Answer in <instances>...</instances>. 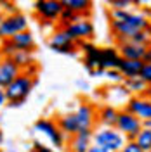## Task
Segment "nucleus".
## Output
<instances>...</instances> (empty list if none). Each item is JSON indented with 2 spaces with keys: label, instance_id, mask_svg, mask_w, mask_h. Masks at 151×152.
Segmentation results:
<instances>
[{
  "label": "nucleus",
  "instance_id": "f257e3e1",
  "mask_svg": "<svg viewBox=\"0 0 151 152\" xmlns=\"http://www.w3.org/2000/svg\"><path fill=\"white\" fill-rule=\"evenodd\" d=\"M35 83H37V80L33 76L28 75V73H24V71H21V75L5 88L7 105L9 107H19V105L28 99V95L31 94Z\"/></svg>",
  "mask_w": 151,
  "mask_h": 152
},
{
  "label": "nucleus",
  "instance_id": "f03ea898",
  "mask_svg": "<svg viewBox=\"0 0 151 152\" xmlns=\"http://www.w3.org/2000/svg\"><path fill=\"white\" fill-rule=\"evenodd\" d=\"M92 143L106 149L108 152H118L125 145V137L116 128L101 126L92 133Z\"/></svg>",
  "mask_w": 151,
  "mask_h": 152
},
{
  "label": "nucleus",
  "instance_id": "7ed1b4c3",
  "mask_svg": "<svg viewBox=\"0 0 151 152\" xmlns=\"http://www.w3.org/2000/svg\"><path fill=\"white\" fill-rule=\"evenodd\" d=\"M115 128L125 137V142H134L137 133L142 130V121L139 118H135L132 113L122 109V111H118V118H116Z\"/></svg>",
  "mask_w": 151,
  "mask_h": 152
},
{
  "label": "nucleus",
  "instance_id": "20e7f679",
  "mask_svg": "<svg viewBox=\"0 0 151 152\" xmlns=\"http://www.w3.org/2000/svg\"><path fill=\"white\" fill-rule=\"evenodd\" d=\"M33 128H35V132H37V133H42L44 137H47L52 149L61 151V149L64 147V138H66V135H64V133L57 128V124L54 123L52 119L40 118V119H37V121H35Z\"/></svg>",
  "mask_w": 151,
  "mask_h": 152
},
{
  "label": "nucleus",
  "instance_id": "39448f33",
  "mask_svg": "<svg viewBox=\"0 0 151 152\" xmlns=\"http://www.w3.org/2000/svg\"><path fill=\"white\" fill-rule=\"evenodd\" d=\"M28 29V18L21 12L4 16L0 21V40H10L14 35Z\"/></svg>",
  "mask_w": 151,
  "mask_h": 152
},
{
  "label": "nucleus",
  "instance_id": "423d86ee",
  "mask_svg": "<svg viewBox=\"0 0 151 152\" xmlns=\"http://www.w3.org/2000/svg\"><path fill=\"white\" fill-rule=\"evenodd\" d=\"M63 29L70 35V38L75 42L76 45L82 43V42H90L94 38V33H95L94 23L89 18H80L78 21L68 24L66 28H63Z\"/></svg>",
  "mask_w": 151,
  "mask_h": 152
},
{
  "label": "nucleus",
  "instance_id": "0eeeda50",
  "mask_svg": "<svg viewBox=\"0 0 151 152\" xmlns=\"http://www.w3.org/2000/svg\"><path fill=\"white\" fill-rule=\"evenodd\" d=\"M49 47L56 54H63V56H76L78 52V45L70 38V35L63 28L52 33V37L49 38Z\"/></svg>",
  "mask_w": 151,
  "mask_h": 152
},
{
  "label": "nucleus",
  "instance_id": "6e6552de",
  "mask_svg": "<svg viewBox=\"0 0 151 152\" xmlns=\"http://www.w3.org/2000/svg\"><path fill=\"white\" fill-rule=\"evenodd\" d=\"M33 9H35V14L40 19H44L47 23H52V21L59 19L64 7H63L61 0H35Z\"/></svg>",
  "mask_w": 151,
  "mask_h": 152
},
{
  "label": "nucleus",
  "instance_id": "1a4fd4ad",
  "mask_svg": "<svg viewBox=\"0 0 151 152\" xmlns=\"http://www.w3.org/2000/svg\"><path fill=\"white\" fill-rule=\"evenodd\" d=\"M125 111L132 113L135 118H139L141 121L151 119V99L144 95H134L127 100Z\"/></svg>",
  "mask_w": 151,
  "mask_h": 152
},
{
  "label": "nucleus",
  "instance_id": "9d476101",
  "mask_svg": "<svg viewBox=\"0 0 151 152\" xmlns=\"http://www.w3.org/2000/svg\"><path fill=\"white\" fill-rule=\"evenodd\" d=\"M75 118L76 123H78V132H84V130H94V123H95V107L90 102H82V104L76 107Z\"/></svg>",
  "mask_w": 151,
  "mask_h": 152
},
{
  "label": "nucleus",
  "instance_id": "9b49d317",
  "mask_svg": "<svg viewBox=\"0 0 151 152\" xmlns=\"http://www.w3.org/2000/svg\"><path fill=\"white\" fill-rule=\"evenodd\" d=\"M21 75V67L14 62L12 57H2L0 59V88H7V86Z\"/></svg>",
  "mask_w": 151,
  "mask_h": 152
},
{
  "label": "nucleus",
  "instance_id": "f8f14e48",
  "mask_svg": "<svg viewBox=\"0 0 151 152\" xmlns=\"http://www.w3.org/2000/svg\"><path fill=\"white\" fill-rule=\"evenodd\" d=\"M78 50L84 52V66L89 73L94 69H99L101 48L95 47L92 42H82V43H78Z\"/></svg>",
  "mask_w": 151,
  "mask_h": 152
},
{
  "label": "nucleus",
  "instance_id": "ddd939ff",
  "mask_svg": "<svg viewBox=\"0 0 151 152\" xmlns=\"http://www.w3.org/2000/svg\"><path fill=\"white\" fill-rule=\"evenodd\" d=\"M118 52L122 59H130V61H144V57L148 54V47L137 45L132 42H122L118 43Z\"/></svg>",
  "mask_w": 151,
  "mask_h": 152
},
{
  "label": "nucleus",
  "instance_id": "4468645a",
  "mask_svg": "<svg viewBox=\"0 0 151 152\" xmlns=\"http://www.w3.org/2000/svg\"><path fill=\"white\" fill-rule=\"evenodd\" d=\"M122 62V57L116 47H103L101 48V61H99V67L108 71V69H118Z\"/></svg>",
  "mask_w": 151,
  "mask_h": 152
},
{
  "label": "nucleus",
  "instance_id": "2eb2a0df",
  "mask_svg": "<svg viewBox=\"0 0 151 152\" xmlns=\"http://www.w3.org/2000/svg\"><path fill=\"white\" fill-rule=\"evenodd\" d=\"M92 133L94 130H84L78 132L70 138V151L71 152H87L92 145Z\"/></svg>",
  "mask_w": 151,
  "mask_h": 152
},
{
  "label": "nucleus",
  "instance_id": "dca6fc26",
  "mask_svg": "<svg viewBox=\"0 0 151 152\" xmlns=\"http://www.w3.org/2000/svg\"><path fill=\"white\" fill-rule=\"evenodd\" d=\"M10 43L16 47L18 52H33L35 38H33L30 29H24V31H21V33H18V35H14L10 38Z\"/></svg>",
  "mask_w": 151,
  "mask_h": 152
},
{
  "label": "nucleus",
  "instance_id": "f3484780",
  "mask_svg": "<svg viewBox=\"0 0 151 152\" xmlns=\"http://www.w3.org/2000/svg\"><path fill=\"white\" fill-rule=\"evenodd\" d=\"M116 118H118V109L113 104H104L97 111V121L106 128H115Z\"/></svg>",
  "mask_w": 151,
  "mask_h": 152
},
{
  "label": "nucleus",
  "instance_id": "a211bd4d",
  "mask_svg": "<svg viewBox=\"0 0 151 152\" xmlns=\"http://www.w3.org/2000/svg\"><path fill=\"white\" fill-rule=\"evenodd\" d=\"M122 85L129 94L144 95V97H150L151 95V88L141 80V76H137V78H125L122 81Z\"/></svg>",
  "mask_w": 151,
  "mask_h": 152
},
{
  "label": "nucleus",
  "instance_id": "6ab92c4d",
  "mask_svg": "<svg viewBox=\"0 0 151 152\" xmlns=\"http://www.w3.org/2000/svg\"><path fill=\"white\" fill-rule=\"evenodd\" d=\"M144 67V61H130V59H122L120 66H118V71L120 75L125 78H137L141 76V71Z\"/></svg>",
  "mask_w": 151,
  "mask_h": 152
},
{
  "label": "nucleus",
  "instance_id": "aec40b11",
  "mask_svg": "<svg viewBox=\"0 0 151 152\" xmlns=\"http://www.w3.org/2000/svg\"><path fill=\"white\" fill-rule=\"evenodd\" d=\"M56 124L66 137H73V135L78 133V123H76L75 113H66V114H63V116H59Z\"/></svg>",
  "mask_w": 151,
  "mask_h": 152
},
{
  "label": "nucleus",
  "instance_id": "412c9836",
  "mask_svg": "<svg viewBox=\"0 0 151 152\" xmlns=\"http://www.w3.org/2000/svg\"><path fill=\"white\" fill-rule=\"evenodd\" d=\"M63 7L70 9L71 12H75L82 18H89L90 10H92V0H61Z\"/></svg>",
  "mask_w": 151,
  "mask_h": 152
},
{
  "label": "nucleus",
  "instance_id": "4be33fe9",
  "mask_svg": "<svg viewBox=\"0 0 151 152\" xmlns=\"http://www.w3.org/2000/svg\"><path fill=\"white\" fill-rule=\"evenodd\" d=\"M12 59H14V62L21 67V71H26V69L35 62L31 52H16V54L12 56Z\"/></svg>",
  "mask_w": 151,
  "mask_h": 152
},
{
  "label": "nucleus",
  "instance_id": "5701e85b",
  "mask_svg": "<svg viewBox=\"0 0 151 152\" xmlns=\"http://www.w3.org/2000/svg\"><path fill=\"white\" fill-rule=\"evenodd\" d=\"M134 142L137 143L144 152H150L151 151V130L142 128L141 132L137 133V137H135V140H134Z\"/></svg>",
  "mask_w": 151,
  "mask_h": 152
},
{
  "label": "nucleus",
  "instance_id": "b1692460",
  "mask_svg": "<svg viewBox=\"0 0 151 152\" xmlns=\"http://www.w3.org/2000/svg\"><path fill=\"white\" fill-rule=\"evenodd\" d=\"M82 18V16H78V14H75V12H71L70 9H63V12H61V16H59V24H61V28H66L68 24H71V23H75V21H78V19Z\"/></svg>",
  "mask_w": 151,
  "mask_h": 152
},
{
  "label": "nucleus",
  "instance_id": "393cba45",
  "mask_svg": "<svg viewBox=\"0 0 151 152\" xmlns=\"http://www.w3.org/2000/svg\"><path fill=\"white\" fill-rule=\"evenodd\" d=\"M110 10H129V7H132V0H106Z\"/></svg>",
  "mask_w": 151,
  "mask_h": 152
},
{
  "label": "nucleus",
  "instance_id": "a878e982",
  "mask_svg": "<svg viewBox=\"0 0 151 152\" xmlns=\"http://www.w3.org/2000/svg\"><path fill=\"white\" fill-rule=\"evenodd\" d=\"M104 78L110 80L111 83H116V85H122V81H123V76L120 75L118 69H108V71H104Z\"/></svg>",
  "mask_w": 151,
  "mask_h": 152
},
{
  "label": "nucleus",
  "instance_id": "bb28decb",
  "mask_svg": "<svg viewBox=\"0 0 151 152\" xmlns=\"http://www.w3.org/2000/svg\"><path fill=\"white\" fill-rule=\"evenodd\" d=\"M141 80L151 88V62H144V67L141 71Z\"/></svg>",
  "mask_w": 151,
  "mask_h": 152
},
{
  "label": "nucleus",
  "instance_id": "cd10ccee",
  "mask_svg": "<svg viewBox=\"0 0 151 152\" xmlns=\"http://www.w3.org/2000/svg\"><path fill=\"white\" fill-rule=\"evenodd\" d=\"M0 7H2L4 16H9V14H16V12H18L16 7L12 5V0H4V2H0Z\"/></svg>",
  "mask_w": 151,
  "mask_h": 152
},
{
  "label": "nucleus",
  "instance_id": "c85d7f7f",
  "mask_svg": "<svg viewBox=\"0 0 151 152\" xmlns=\"http://www.w3.org/2000/svg\"><path fill=\"white\" fill-rule=\"evenodd\" d=\"M118 152H144V151H142L135 142H125V145H123Z\"/></svg>",
  "mask_w": 151,
  "mask_h": 152
},
{
  "label": "nucleus",
  "instance_id": "c756f323",
  "mask_svg": "<svg viewBox=\"0 0 151 152\" xmlns=\"http://www.w3.org/2000/svg\"><path fill=\"white\" fill-rule=\"evenodd\" d=\"M33 147H35L37 151H40V152H54V149H52V147H47V145H44V143L40 142V140H35V142H33Z\"/></svg>",
  "mask_w": 151,
  "mask_h": 152
},
{
  "label": "nucleus",
  "instance_id": "7c9ffc66",
  "mask_svg": "<svg viewBox=\"0 0 151 152\" xmlns=\"http://www.w3.org/2000/svg\"><path fill=\"white\" fill-rule=\"evenodd\" d=\"M4 105H7V97H5V90L0 88V109H2Z\"/></svg>",
  "mask_w": 151,
  "mask_h": 152
},
{
  "label": "nucleus",
  "instance_id": "2f4dec72",
  "mask_svg": "<svg viewBox=\"0 0 151 152\" xmlns=\"http://www.w3.org/2000/svg\"><path fill=\"white\" fill-rule=\"evenodd\" d=\"M87 152H108V151L103 149V147H99V145H94V143H92V145H90V149H89Z\"/></svg>",
  "mask_w": 151,
  "mask_h": 152
},
{
  "label": "nucleus",
  "instance_id": "473e14b6",
  "mask_svg": "<svg viewBox=\"0 0 151 152\" xmlns=\"http://www.w3.org/2000/svg\"><path fill=\"white\" fill-rule=\"evenodd\" d=\"M151 0H134V5H150Z\"/></svg>",
  "mask_w": 151,
  "mask_h": 152
},
{
  "label": "nucleus",
  "instance_id": "72a5a7b5",
  "mask_svg": "<svg viewBox=\"0 0 151 152\" xmlns=\"http://www.w3.org/2000/svg\"><path fill=\"white\" fill-rule=\"evenodd\" d=\"M144 62H151V43L148 45V54L144 57Z\"/></svg>",
  "mask_w": 151,
  "mask_h": 152
},
{
  "label": "nucleus",
  "instance_id": "f704fd0d",
  "mask_svg": "<svg viewBox=\"0 0 151 152\" xmlns=\"http://www.w3.org/2000/svg\"><path fill=\"white\" fill-rule=\"evenodd\" d=\"M76 85L80 86V88H84V90H87V88H89V85H87V81H82V80H80V81H76Z\"/></svg>",
  "mask_w": 151,
  "mask_h": 152
},
{
  "label": "nucleus",
  "instance_id": "c9c22d12",
  "mask_svg": "<svg viewBox=\"0 0 151 152\" xmlns=\"http://www.w3.org/2000/svg\"><path fill=\"white\" fill-rule=\"evenodd\" d=\"M142 128H148V130H151V119H146V121H142Z\"/></svg>",
  "mask_w": 151,
  "mask_h": 152
},
{
  "label": "nucleus",
  "instance_id": "e433bc0d",
  "mask_svg": "<svg viewBox=\"0 0 151 152\" xmlns=\"http://www.w3.org/2000/svg\"><path fill=\"white\" fill-rule=\"evenodd\" d=\"M28 152H40V151H37V149H35V147H33V145H31V149H30Z\"/></svg>",
  "mask_w": 151,
  "mask_h": 152
},
{
  "label": "nucleus",
  "instance_id": "4c0bfd02",
  "mask_svg": "<svg viewBox=\"0 0 151 152\" xmlns=\"http://www.w3.org/2000/svg\"><path fill=\"white\" fill-rule=\"evenodd\" d=\"M2 142H4V135H2V132H0V145H2Z\"/></svg>",
  "mask_w": 151,
  "mask_h": 152
},
{
  "label": "nucleus",
  "instance_id": "58836bf2",
  "mask_svg": "<svg viewBox=\"0 0 151 152\" xmlns=\"http://www.w3.org/2000/svg\"><path fill=\"white\" fill-rule=\"evenodd\" d=\"M4 19V12H2V7H0V21Z\"/></svg>",
  "mask_w": 151,
  "mask_h": 152
},
{
  "label": "nucleus",
  "instance_id": "ea45409f",
  "mask_svg": "<svg viewBox=\"0 0 151 152\" xmlns=\"http://www.w3.org/2000/svg\"><path fill=\"white\" fill-rule=\"evenodd\" d=\"M2 45H4V40H0V54H2Z\"/></svg>",
  "mask_w": 151,
  "mask_h": 152
},
{
  "label": "nucleus",
  "instance_id": "a19ab883",
  "mask_svg": "<svg viewBox=\"0 0 151 152\" xmlns=\"http://www.w3.org/2000/svg\"><path fill=\"white\" fill-rule=\"evenodd\" d=\"M150 9H151V4H150Z\"/></svg>",
  "mask_w": 151,
  "mask_h": 152
},
{
  "label": "nucleus",
  "instance_id": "79ce46f5",
  "mask_svg": "<svg viewBox=\"0 0 151 152\" xmlns=\"http://www.w3.org/2000/svg\"><path fill=\"white\" fill-rule=\"evenodd\" d=\"M0 2H4V0H0Z\"/></svg>",
  "mask_w": 151,
  "mask_h": 152
},
{
  "label": "nucleus",
  "instance_id": "37998d69",
  "mask_svg": "<svg viewBox=\"0 0 151 152\" xmlns=\"http://www.w3.org/2000/svg\"><path fill=\"white\" fill-rule=\"evenodd\" d=\"M0 152H4V151H0Z\"/></svg>",
  "mask_w": 151,
  "mask_h": 152
},
{
  "label": "nucleus",
  "instance_id": "c03bdc74",
  "mask_svg": "<svg viewBox=\"0 0 151 152\" xmlns=\"http://www.w3.org/2000/svg\"><path fill=\"white\" fill-rule=\"evenodd\" d=\"M150 99H151V95H150Z\"/></svg>",
  "mask_w": 151,
  "mask_h": 152
},
{
  "label": "nucleus",
  "instance_id": "a18cd8bd",
  "mask_svg": "<svg viewBox=\"0 0 151 152\" xmlns=\"http://www.w3.org/2000/svg\"><path fill=\"white\" fill-rule=\"evenodd\" d=\"M132 2H134V0H132Z\"/></svg>",
  "mask_w": 151,
  "mask_h": 152
},
{
  "label": "nucleus",
  "instance_id": "49530a36",
  "mask_svg": "<svg viewBox=\"0 0 151 152\" xmlns=\"http://www.w3.org/2000/svg\"><path fill=\"white\" fill-rule=\"evenodd\" d=\"M150 152H151V151H150Z\"/></svg>",
  "mask_w": 151,
  "mask_h": 152
}]
</instances>
